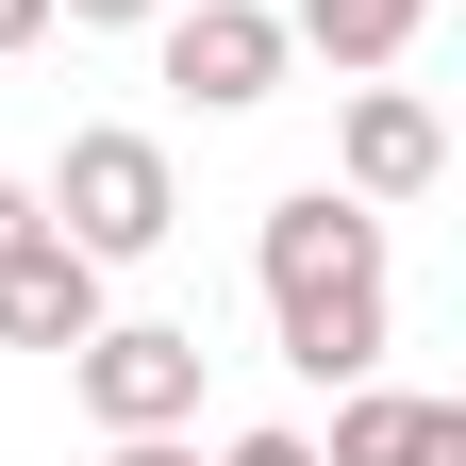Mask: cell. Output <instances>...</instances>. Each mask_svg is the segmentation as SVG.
<instances>
[{"instance_id": "1", "label": "cell", "mask_w": 466, "mask_h": 466, "mask_svg": "<svg viewBox=\"0 0 466 466\" xmlns=\"http://www.w3.org/2000/svg\"><path fill=\"white\" fill-rule=\"evenodd\" d=\"M250 283H267V333L300 383H367L400 350V267H383V200L350 184H283L250 233Z\"/></svg>"}, {"instance_id": "2", "label": "cell", "mask_w": 466, "mask_h": 466, "mask_svg": "<svg viewBox=\"0 0 466 466\" xmlns=\"http://www.w3.org/2000/svg\"><path fill=\"white\" fill-rule=\"evenodd\" d=\"M34 217L67 233L84 267H150L167 233H184V167H167V134H134V116H84V134L50 150Z\"/></svg>"}, {"instance_id": "3", "label": "cell", "mask_w": 466, "mask_h": 466, "mask_svg": "<svg viewBox=\"0 0 466 466\" xmlns=\"http://www.w3.org/2000/svg\"><path fill=\"white\" fill-rule=\"evenodd\" d=\"M67 400H84V433H200V333L184 317H100L67 350Z\"/></svg>"}, {"instance_id": "4", "label": "cell", "mask_w": 466, "mask_h": 466, "mask_svg": "<svg viewBox=\"0 0 466 466\" xmlns=\"http://www.w3.org/2000/svg\"><path fill=\"white\" fill-rule=\"evenodd\" d=\"M150 50H167V84H184L200 116H250V100H283V0H167L150 17Z\"/></svg>"}, {"instance_id": "5", "label": "cell", "mask_w": 466, "mask_h": 466, "mask_svg": "<svg viewBox=\"0 0 466 466\" xmlns=\"http://www.w3.org/2000/svg\"><path fill=\"white\" fill-rule=\"evenodd\" d=\"M333 184H350V200H433V184H450V116H433L417 84L367 67L350 116H333Z\"/></svg>"}, {"instance_id": "6", "label": "cell", "mask_w": 466, "mask_h": 466, "mask_svg": "<svg viewBox=\"0 0 466 466\" xmlns=\"http://www.w3.org/2000/svg\"><path fill=\"white\" fill-rule=\"evenodd\" d=\"M100 283H116V267H84V250H67V233H50V217H34V233H17V250H0V350H84V333L116 317V300H100Z\"/></svg>"}, {"instance_id": "7", "label": "cell", "mask_w": 466, "mask_h": 466, "mask_svg": "<svg viewBox=\"0 0 466 466\" xmlns=\"http://www.w3.org/2000/svg\"><path fill=\"white\" fill-rule=\"evenodd\" d=\"M317 466H466V400H417V383H333V433Z\"/></svg>"}, {"instance_id": "8", "label": "cell", "mask_w": 466, "mask_h": 466, "mask_svg": "<svg viewBox=\"0 0 466 466\" xmlns=\"http://www.w3.org/2000/svg\"><path fill=\"white\" fill-rule=\"evenodd\" d=\"M417 34H433V0H283V50H317L333 84H367V67H400Z\"/></svg>"}, {"instance_id": "9", "label": "cell", "mask_w": 466, "mask_h": 466, "mask_svg": "<svg viewBox=\"0 0 466 466\" xmlns=\"http://www.w3.org/2000/svg\"><path fill=\"white\" fill-rule=\"evenodd\" d=\"M217 466H317V433H283V417H267V433H233Z\"/></svg>"}, {"instance_id": "10", "label": "cell", "mask_w": 466, "mask_h": 466, "mask_svg": "<svg viewBox=\"0 0 466 466\" xmlns=\"http://www.w3.org/2000/svg\"><path fill=\"white\" fill-rule=\"evenodd\" d=\"M100 466H200V433H100Z\"/></svg>"}, {"instance_id": "11", "label": "cell", "mask_w": 466, "mask_h": 466, "mask_svg": "<svg viewBox=\"0 0 466 466\" xmlns=\"http://www.w3.org/2000/svg\"><path fill=\"white\" fill-rule=\"evenodd\" d=\"M50 17H84V34H150L167 0H50Z\"/></svg>"}, {"instance_id": "12", "label": "cell", "mask_w": 466, "mask_h": 466, "mask_svg": "<svg viewBox=\"0 0 466 466\" xmlns=\"http://www.w3.org/2000/svg\"><path fill=\"white\" fill-rule=\"evenodd\" d=\"M17 50H50V0H0V67H17Z\"/></svg>"}, {"instance_id": "13", "label": "cell", "mask_w": 466, "mask_h": 466, "mask_svg": "<svg viewBox=\"0 0 466 466\" xmlns=\"http://www.w3.org/2000/svg\"><path fill=\"white\" fill-rule=\"evenodd\" d=\"M17 233H34V184H0V250H17Z\"/></svg>"}]
</instances>
